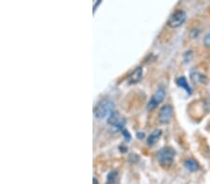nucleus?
<instances>
[{"instance_id":"f257e3e1","label":"nucleus","mask_w":210,"mask_h":184,"mask_svg":"<svg viewBox=\"0 0 210 184\" xmlns=\"http://www.w3.org/2000/svg\"><path fill=\"white\" fill-rule=\"evenodd\" d=\"M114 111V103L107 99L102 100L94 107L93 115L97 119H103L108 117Z\"/></svg>"},{"instance_id":"f03ea898","label":"nucleus","mask_w":210,"mask_h":184,"mask_svg":"<svg viewBox=\"0 0 210 184\" xmlns=\"http://www.w3.org/2000/svg\"><path fill=\"white\" fill-rule=\"evenodd\" d=\"M176 156V152L171 147H164L161 149L157 154V160L159 164L164 168H170L174 163V159Z\"/></svg>"},{"instance_id":"7ed1b4c3","label":"nucleus","mask_w":210,"mask_h":184,"mask_svg":"<svg viewBox=\"0 0 210 184\" xmlns=\"http://www.w3.org/2000/svg\"><path fill=\"white\" fill-rule=\"evenodd\" d=\"M187 19V15L184 10L178 9L174 11L169 17V19L167 21V24L171 28H178L181 26Z\"/></svg>"},{"instance_id":"20e7f679","label":"nucleus","mask_w":210,"mask_h":184,"mask_svg":"<svg viewBox=\"0 0 210 184\" xmlns=\"http://www.w3.org/2000/svg\"><path fill=\"white\" fill-rule=\"evenodd\" d=\"M165 98V91L163 88H159L154 95L151 97L150 101H148V105H147V109L148 111H152V110H154Z\"/></svg>"},{"instance_id":"39448f33","label":"nucleus","mask_w":210,"mask_h":184,"mask_svg":"<svg viewBox=\"0 0 210 184\" xmlns=\"http://www.w3.org/2000/svg\"><path fill=\"white\" fill-rule=\"evenodd\" d=\"M173 113H174V108L172 107V105L167 104V105L163 106L160 110V113H159L160 122L163 124L168 123L171 120L172 116H173Z\"/></svg>"},{"instance_id":"423d86ee","label":"nucleus","mask_w":210,"mask_h":184,"mask_svg":"<svg viewBox=\"0 0 210 184\" xmlns=\"http://www.w3.org/2000/svg\"><path fill=\"white\" fill-rule=\"evenodd\" d=\"M142 78H143V68L137 67L129 75L127 83H128V85H135V84H137L138 82H140Z\"/></svg>"},{"instance_id":"0eeeda50","label":"nucleus","mask_w":210,"mask_h":184,"mask_svg":"<svg viewBox=\"0 0 210 184\" xmlns=\"http://www.w3.org/2000/svg\"><path fill=\"white\" fill-rule=\"evenodd\" d=\"M190 80L193 81V83H194L196 85H198V84H202V85L204 84L205 85L208 82L207 77L197 71H193V72L190 73Z\"/></svg>"},{"instance_id":"6e6552de","label":"nucleus","mask_w":210,"mask_h":184,"mask_svg":"<svg viewBox=\"0 0 210 184\" xmlns=\"http://www.w3.org/2000/svg\"><path fill=\"white\" fill-rule=\"evenodd\" d=\"M161 136H162V130H160V129L154 130L153 132H152V133L148 137V139H147V144H148L149 147L154 146V145L157 143V141L160 140Z\"/></svg>"},{"instance_id":"1a4fd4ad","label":"nucleus","mask_w":210,"mask_h":184,"mask_svg":"<svg viewBox=\"0 0 210 184\" xmlns=\"http://www.w3.org/2000/svg\"><path fill=\"white\" fill-rule=\"evenodd\" d=\"M106 184H120V175L117 170H111L107 175Z\"/></svg>"},{"instance_id":"9d476101","label":"nucleus","mask_w":210,"mask_h":184,"mask_svg":"<svg viewBox=\"0 0 210 184\" xmlns=\"http://www.w3.org/2000/svg\"><path fill=\"white\" fill-rule=\"evenodd\" d=\"M177 85L179 87H181V88H183V89H185V91L187 92V93L189 94V95H192V93H193V90H192V88H190V87H189V83H188V81H187V79L184 77V76H180V77H178V79H177Z\"/></svg>"},{"instance_id":"9b49d317","label":"nucleus","mask_w":210,"mask_h":184,"mask_svg":"<svg viewBox=\"0 0 210 184\" xmlns=\"http://www.w3.org/2000/svg\"><path fill=\"white\" fill-rule=\"evenodd\" d=\"M184 165H185L186 168H187L189 171H190V172H194V171H196V170L199 169V165H198L197 161L194 160L193 158H189V159H187V160L185 161V164H184Z\"/></svg>"},{"instance_id":"f8f14e48","label":"nucleus","mask_w":210,"mask_h":184,"mask_svg":"<svg viewBox=\"0 0 210 184\" xmlns=\"http://www.w3.org/2000/svg\"><path fill=\"white\" fill-rule=\"evenodd\" d=\"M121 119H122V118L120 117L119 113H118V112H116V111H113V112H112V114H111V115L107 117V123L113 126L114 125H116V124H117V123H118Z\"/></svg>"},{"instance_id":"ddd939ff","label":"nucleus","mask_w":210,"mask_h":184,"mask_svg":"<svg viewBox=\"0 0 210 184\" xmlns=\"http://www.w3.org/2000/svg\"><path fill=\"white\" fill-rule=\"evenodd\" d=\"M122 136H123V138H124L125 141H130V140H131L132 136H131V134H130V132H129L128 130L123 129V130L122 131Z\"/></svg>"},{"instance_id":"4468645a","label":"nucleus","mask_w":210,"mask_h":184,"mask_svg":"<svg viewBox=\"0 0 210 184\" xmlns=\"http://www.w3.org/2000/svg\"><path fill=\"white\" fill-rule=\"evenodd\" d=\"M204 44L206 47H210V32L204 36Z\"/></svg>"},{"instance_id":"2eb2a0df","label":"nucleus","mask_w":210,"mask_h":184,"mask_svg":"<svg viewBox=\"0 0 210 184\" xmlns=\"http://www.w3.org/2000/svg\"><path fill=\"white\" fill-rule=\"evenodd\" d=\"M137 137L138 138V139H144L145 138V133L144 132H137Z\"/></svg>"},{"instance_id":"dca6fc26","label":"nucleus","mask_w":210,"mask_h":184,"mask_svg":"<svg viewBox=\"0 0 210 184\" xmlns=\"http://www.w3.org/2000/svg\"><path fill=\"white\" fill-rule=\"evenodd\" d=\"M100 4H101V1H96V3H95V5L93 6V12H95V10H96L97 6H98V5H100Z\"/></svg>"},{"instance_id":"f3484780","label":"nucleus","mask_w":210,"mask_h":184,"mask_svg":"<svg viewBox=\"0 0 210 184\" xmlns=\"http://www.w3.org/2000/svg\"><path fill=\"white\" fill-rule=\"evenodd\" d=\"M93 184H98V181H97V179H93Z\"/></svg>"}]
</instances>
